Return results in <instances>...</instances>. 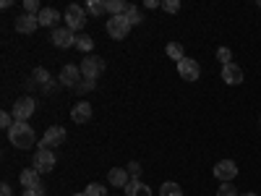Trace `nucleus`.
<instances>
[{"label": "nucleus", "mask_w": 261, "mask_h": 196, "mask_svg": "<svg viewBox=\"0 0 261 196\" xmlns=\"http://www.w3.org/2000/svg\"><path fill=\"white\" fill-rule=\"evenodd\" d=\"M32 79H34L37 84H42V86H47V84L53 81V76H50V74H47L45 68H37V71L32 74Z\"/></svg>", "instance_id": "obj_25"}, {"label": "nucleus", "mask_w": 261, "mask_h": 196, "mask_svg": "<svg viewBox=\"0 0 261 196\" xmlns=\"http://www.w3.org/2000/svg\"><path fill=\"white\" fill-rule=\"evenodd\" d=\"M130 3H125V0H107V13H113V16H125Z\"/></svg>", "instance_id": "obj_19"}, {"label": "nucleus", "mask_w": 261, "mask_h": 196, "mask_svg": "<svg viewBox=\"0 0 261 196\" xmlns=\"http://www.w3.org/2000/svg\"><path fill=\"white\" fill-rule=\"evenodd\" d=\"M123 191H125V196H151V188L146 183H141V178L139 181H130Z\"/></svg>", "instance_id": "obj_17"}, {"label": "nucleus", "mask_w": 261, "mask_h": 196, "mask_svg": "<svg viewBox=\"0 0 261 196\" xmlns=\"http://www.w3.org/2000/svg\"><path fill=\"white\" fill-rule=\"evenodd\" d=\"M39 176H42V173L37 170V167H29V170H24V173H21V186H24V188H34V186H39Z\"/></svg>", "instance_id": "obj_18"}, {"label": "nucleus", "mask_w": 261, "mask_h": 196, "mask_svg": "<svg viewBox=\"0 0 261 196\" xmlns=\"http://www.w3.org/2000/svg\"><path fill=\"white\" fill-rule=\"evenodd\" d=\"M162 3H157V0H146V3H144V8H160Z\"/></svg>", "instance_id": "obj_36"}, {"label": "nucleus", "mask_w": 261, "mask_h": 196, "mask_svg": "<svg viewBox=\"0 0 261 196\" xmlns=\"http://www.w3.org/2000/svg\"><path fill=\"white\" fill-rule=\"evenodd\" d=\"M258 126H261V120H258Z\"/></svg>", "instance_id": "obj_40"}, {"label": "nucleus", "mask_w": 261, "mask_h": 196, "mask_svg": "<svg viewBox=\"0 0 261 196\" xmlns=\"http://www.w3.org/2000/svg\"><path fill=\"white\" fill-rule=\"evenodd\" d=\"M125 18H128V24H130V27H139L141 21H144V13H141V8H139V6H128Z\"/></svg>", "instance_id": "obj_20"}, {"label": "nucleus", "mask_w": 261, "mask_h": 196, "mask_svg": "<svg viewBox=\"0 0 261 196\" xmlns=\"http://www.w3.org/2000/svg\"><path fill=\"white\" fill-rule=\"evenodd\" d=\"M258 8H261V0H258Z\"/></svg>", "instance_id": "obj_39"}, {"label": "nucleus", "mask_w": 261, "mask_h": 196, "mask_svg": "<svg viewBox=\"0 0 261 196\" xmlns=\"http://www.w3.org/2000/svg\"><path fill=\"white\" fill-rule=\"evenodd\" d=\"M55 155H53V149H47V146H39L37 149V155H34V167L45 176V173H50L53 167H55Z\"/></svg>", "instance_id": "obj_5"}, {"label": "nucleus", "mask_w": 261, "mask_h": 196, "mask_svg": "<svg viewBox=\"0 0 261 196\" xmlns=\"http://www.w3.org/2000/svg\"><path fill=\"white\" fill-rule=\"evenodd\" d=\"M50 39H53V45H55V47H60V50L73 47V45H76V34H73L68 27H58V29H53Z\"/></svg>", "instance_id": "obj_10"}, {"label": "nucleus", "mask_w": 261, "mask_h": 196, "mask_svg": "<svg viewBox=\"0 0 261 196\" xmlns=\"http://www.w3.org/2000/svg\"><path fill=\"white\" fill-rule=\"evenodd\" d=\"M63 18H65V27H68L73 34H76V32L81 34V29H84V24H86V8L79 6V3H71L68 8H65Z\"/></svg>", "instance_id": "obj_2"}, {"label": "nucleus", "mask_w": 261, "mask_h": 196, "mask_svg": "<svg viewBox=\"0 0 261 196\" xmlns=\"http://www.w3.org/2000/svg\"><path fill=\"white\" fill-rule=\"evenodd\" d=\"M24 11L27 13H32V16H39V3H37V0H24Z\"/></svg>", "instance_id": "obj_32"}, {"label": "nucleus", "mask_w": 261, "mask_h": 196, "mask_svg": "<svg viewBox=\"0 0 261 196\" xmlns=\"http://www.w3.org/2000/svg\"><path fill=\"white\" fill-rule=\"evenodd\" d=\"M81 79H84V74H81V65H73V63H68V65H63L60 68V84L63 86H76L81 84Z\"/></svg>", "instance_id": "obj_11"}, {"label": "nucleus", "mask_w": 261, "mask_h": 196, "mask_svg": "<svg viewBox=\"0 0 261 196\" xmlns=\"http://www.w3.org/2000/svg\"><path fill=\"white\" fill-rule=\"evenodd\" d=\"M21 196H45V186H34V188H24L21 191Z\"/></svg>", "instance_id": "obj_33"}, {"label": "nucleus", "mask_w": 261, "mask_h": 196, "mask_svg": "<svg viewBox=\"0 0 261 196\" xmlns=\"http://www.w3.org/2000/svg\"><path fill=\"white\" fill-rule=\"evenodd\" d=\"M94 86H97V79H81V84L76 86V89L79 92H92Z\"/></svg>", "instance_id": "obj_30"}, {"label": "nucleus", "mask_w": 261, "mask_h": 196, "mask_svg": "<svg viewBox=\"0 0 261 196\" xmlns=\"http://www.w3.org/2000/svg\"><path fill=\"white\" fill-rule=\"evenodd\" d=\"M37 18H39V27H55L60 21V13H58V8H42Z\"/></svg>", "instance_id": "obj_16"}, {"label": "nucleus", "mask_w": 261, "mask_h": 196, "mask_svg": "<svg viewBox=\"0 0 261 196\" xmlns=\"http://www.w3.org/2000/svg\"><path fill=\"white\" fill-rule=\"evenodd\" d=\"M235 176H238V165L232 160H220L214 165V178L220 183H232Z\"/></svg>", "instance_id": "obj_7"}, {"label": "nucleus", "mask_w": 261, "mask_h": 196, "mask_svg": "<svg viewBox=\"0 0 261 196\" xmlns=\"http://www.w3.org/2000/svg\"><path fill=\"white\" fill-rule=\"evenodd\" d=\"M160 196H183V188L175 181H165L160 188Z\"/></svg>", "instance_id": "obj_22"}, {"label": "nucleus", "mask_w": 261, "mask_h": 196, "mask_svg": "<svg viewBox=\"0 0 261 196\" xmlns=\"http://www.w3.org/2000/svg\"><path fill=\"white\" fill-rule=\"evenodd\" d=\"M217 60H220L222 65H227V63H232V53L227 47H220V50H217Z\"/></svg>", "instance_id": "obj_29"}, {"label": "nucleus", "mask_w": 261, "mask_h": 196, "mask_svg": "<svg viewBox=\"0 0 261 196\" xmlns=\"http://www.w3.org/2000/svg\"><path fill=\"white\" fill-rule=\"evenodd\" d=\"M73 47H79L81 53H92L94 39H92L89 34H76V45H73Z\"/></svg>", "instance_id": "obj_23"}, {"label": "nucleus", "mask_w": 261, "mask_h": 196, "mask_svg": "<svg viewBox=\"0 0 261 196\" xmlns=\"http://www.w3.org/2000/svg\"><path fill=\"white\" fill-rule=\"evenodd\" d=\"M107 11V3H102V0H89L86 3V13H92V16H102Z\"/></svg>", "instance_id": "obj_24"}, {"label": "nucleus", "mask_w": 261, "mask_h": 196, "mask_svg": "<svg viewBox=\"0 0 261 196\" xmlns=\"http://www.w3.org/2000/svg\"><path fill=\"white\" fill-rule=\"evenodd\" d=\"M8 141L16 149H29L37 141V134L29 123H13V128H8Z\"/></svg>", "instance_id": "obj_1"}, {"label": "nucleus", "mask_w": 261, "mask_h": 196, "mask_svg": "<svg viewBox=\"0 0 261 196\" xmlns=\"http://www.w3.org/2000/svg\"><path fill=\"white\" fill-rule=\"evenodd\" d=\"M243 68L238 63H227V65H222V81L225 84H230V86H238V84H243Z\"/></svg>", "instance_id": "obj_13"}, {"label": "nucleus", "mask_w": 261, "mask_h": 196, "mask_svg": "<svg viewBox=\"0 0 261 196\" xmlns=\"http://www.w3.org/2000/svg\"><path fill=\"white\" fill-rule=\"evenodd\" d=\"M73 123H89L92 120V105L89 102H76L73 110H71Z\"/></svg>", "instance_id": "obj_15"}, {"label": "nucleus", "mask_w": 261, "mask_h": 196, "mask_svg": "<svg viewBox=\"0 0 261 196\" xmlns=\"http://www.w3.org/2000/svg\"><path fill=\"white\" fill-rule=\"evenodd\" d=\"M34 110H37V102L32 97H18L16 105H13V120L16 123H27L34 115Z\"/></svg>", "instance_id": "obj_3"}, {"label": "nucleus", "mask_w": 261, "mask_h": 196, "mask_svg": "<svg viewBox=\"0 0 261 196\" xmlns=\"http://www.w3.org/2000/svg\"><path fill=\"white\" fill-rule=\"evenodd\" d=\"M102 71H105V60H102V58L86 55V58L81 60V74H84V79H97Z\"/></svg>", "instance_id": "obj_9"}, {"label": "nucleus", "mask_w": 261, "mask_h": 196, "mask_svg": "<svg viewBox=\"0 0 261 196\" xmlns=\"http://www.w3.org/2000/svg\"><path fill=\"white\" fill-rule=\"evenodd\" d=\"M241 196H256V193H251V191H248V193H241Z\"/></svg>", "instance_id": "obj_37"}, {"label": "nucleus", "mask_w": 261, "mask_h": 196, "mask_svg": "<svg viewBox=\"0 0 261 196\" xmlns=\"http://www.w3.org/2000/svg\"><path fill=\"white\" fill-rule=\"evenodd\" d=\"M84 193H86V196H107V188H105L102 183H89Z\"/></svg>", "instance_id": "obj_26"}, {"label": "nucleus", "mask_w": 261, "mask_h": 196, "mask_svg": "<svg viewBox=\"0 0 261 196\" xmlns=\"http://www.w3.org/2000/svg\"><path fill=\"white\" fill-rule=\"evenodd\" d=\"M13 27H16L18 34H32V32H37V27H39V18L32 16V13H21V16H16Z\"/></svg>", "instance_id": "obj_12"}, {"label": "nucleus", "mask_w": 261, "mask_h": 196, "mask_svg": "<svg viewBox=\"0 0 261 196\" xmlns=\"http://www.w3.org/2000/svg\"><path fill=\"white\" fill-rule=\"evenodd\" d=\"M165 53H167V58H172L175 63H180V60L186 58V53H183V45H180V42H170Z\"/></svg>", "instance_id": "obj_21"}, {"label": "nucleus", "mask_w": 261, "mask_h": 196, "mask_svg": "<svg viewBox=\"0 0 261 196\" xmlns=\"http://www.w3.org/2000/svg\"><path fill=\"white\" fill-rule=\"evenodd\" d=\"M13 191H11V186L8 183H3V186H0V196H11Z\"/></svg>", "instance_id": "obj_35"}, {"label": "nucleus", "mask_w": 261, "mask_h": 196, "mask_svg": "<svg viewBox=\"0 0 261 196\" xmlns=\"http://www.w3.org/2000/svg\"><path fill=\"white\" fill-rule=\"evenodd\" d=\"M128 32H130V24L125 16H110V21H107V34L113 39H125Z\"/></svg>", "instance_id": "obj_6"}, {"label": "nucleus", "mask_w": 261, "mask_h": 196, "mask_svg": "<svg viewBox=\"0 0 261 196\" xmlns=\"http://www.w3.org/2000/svg\"><path fill=\"white\" fill-rule=\"evenodd\" d=\"M162 11H165V13H178V11H180V3H178V0H165Z\"/></svg>", "instance_id": "obj_31"}, {"label": "nucleus", "mask_w": 261, "mask_h": 196, "mask_svg": "<svg viewBox=\"0 0 261 196\" xmlns=\"http://www.w3.org/2000/svg\"><path fill=\"white\" fill-rule=\"evenodd\" d=\"M13 115L11 113H0V126H3V128H13Z\"/></svg>", "instance_id": "obj_34"}, {"label": "nucleus", "mask_w": 261, "mask_h": 196, "mask_svg": "<svg viewBox=\"0 0 261 196\" xmlns=\"http://www.w3.org/2000/svg\"><path fill=\"white\" fill-rule=\"evenodd\" d=\"M217 196H241L238 193V188L232 183H220V188H217Z\"/></svg>", "instance_id": "obj_28"}, {"label": "nucleus", "mask_w": 261, "mask_h": 196, "mask_svg": "<svg viewBox=\"0 0 261 196\" xmlns=\"http://www.w3.org/2000/svg\"><path fill=\"white\" fill-rule=\"evenodd\" d=\"M107 181H110L113 188H125L130 183V176H128L125 167H113L110 173H107Z\"/></svg>", "instance_id": "obj_14"}, {"label": "nucleus", "mask_w": 261, "mask_h": 196, "mask_svg": "<svg viewBox=\"0 0 261 196\" xmlns=\"http://www.w3.org/2000/svg\"><path fill=\"white\" fill-rule=\"evenodd\" d=\"M73 196H86V193H73Z\"/></svg>", "instance_id": "obj_38"}, {"label": "nucleus", "mask_w": 261, "mask_h": 196, "mask_svg": "<svg viewBox=\"0 0 261 196\" xmlns=\"http://www.w3.org/2000/svg\"><path fill=\"white\" fill-rule=\"evenodd\" d=\"M178 74H180L183 81H199V76H201V65H199V60H193V58L186 55V58L178 63Z\"/></svg>", "instance_id": "obj_4"}, {"label": "nucleus", "mask_w": 261, "mask_h": 196, "mask_svg": "<svg viewBox=\"0 0 261 196\" xmlns=\"http://www.w3.org/2000/svg\"><path fill=\"white\" fill-rule=\"evenodd\" d=\"M125 170H128V176H130V181H139V176H141V162H136V160H130V162L125 165Z\"/></svg>", "instance_id": "obj_27"}, {"label": "nucleus", "mask_w": 261, "mask_h": 196, "mask_svg": "<svg viewBox=\"0 0 261 196\" xmlns=\"http://www.w3.org/2000/svg\"><path fill=\"white\" fill-rule=\"evenodd\" d=\"M65 139H68V134H65V128H63V126H50V128L45 131V136H42L39 146L53 149V146H60Z\"/></svg>", "instance_id": "obj_8"}]
</instances>
